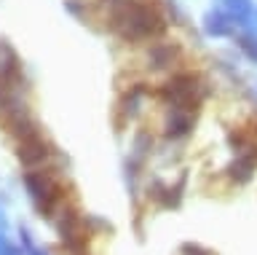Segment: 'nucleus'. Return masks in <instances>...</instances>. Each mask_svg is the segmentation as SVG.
Listing matches in <instances>:
<instances>
[{"instance_id": "nucleus-14", "label": "nucleus", "mask_w": 257, "mask_h": 255, "mask_svg": "<svg viewBox=\"0 0 257 255\" xmlns=\"http://www.w3.org/2000/svg\"><path fill=\"white\" fill-rule=\"evenodd\" d=\"M182 255H212V252L204 250V247H198V244H185L182 247Z\"/></svg>"}, {"instance_id": "nucleus-1", "label": "nucleus", "mask_w": 257, "mask_h": 255, "mask_svg": "<svg viewBox=\"0 0 257 255\" xmlns=\"http://www.w3.org/2000/svg\"><path fill=\"white\" fill-rule=\"evenodd\" d=\"M104 19H107V30L118 41L132 46L158 41L169 33V25H172L161 3H153V0H126Z\"/></svg>"}, {"instance_id": "nucleus-11", "label": "nucleus", "mask_w": 257, "mask_h": 255, "mask_svg": "<svg viewBox=\"0 0 257 255\" xmlns=\"http://www.w3.org/2000/svg\"><path fill=\"white\" fill-rule=\"evenodd\" d=\"M161 9H164L166 19L172 22V25H182V22H185V11H182V6L177 3V0H164Z\"/></svg>"}, {"instance_id": "nucleus-4", "label": "nucleus", "mask_w": 257, "mask_h": 255, "mask_svg": "<svg viewBox=\"0 0 257 255\" xmlns=\"http://www.w3.org/2000/svg\"><path fill=\"white\" fill-rule=\"evenodd\" d=\"M201 30H204L206 38H214V41H233V35L238 33L236 22L222 6L217 9H209L204 17H201Z\"/></svg>"}, {"instance_id": "nucleus-15", "label": "nucleus", "mask_w": 257, "mask_h": 255, "mask_svg": "<svg viewBox=\"0 0 257 255\" xmlns=\"http://www.w3.org/2000/svg\"><path fill=\"white\" fill-rule=\"evenodd\" d=\"M254 92H257V83H254Z\"/></svg>"}, {"instance_id": "nucleus-6", "label": "nucleus", "mask_w": 257, "mask_h": 255, "mask_svg": "<svg viewBox=\"0 0 257 255\" xmlns=\"http://www.w3.org/2000/svg\"><path fill=\"white\" fill-rule=\"evenodd\" d=\"M257 172V142H252L246 150H241V153H236V158L225 166V175L238 183V186H244V183L252 180V175Z\"/></svg>"}, {"instance_id": "nucleus-2", "label": "nucleus", "mask_w": 257, "mask_h": 255, "mask_svg": "<svg viewBox=\"0 0 257 255\" xmlns=\"http://www.w3.org/2000/svg\"><path fill=\"white\" fill-rule=\"evenodd\" d=\"M209 94L212 89L196 70H174L156 89V97L169 105V110H190V113H198Z\"/></svg>"}, {"instance_id": "nucleus-12", "label": "nucleus", "mask_w": 257, "mask_h": 255, "mask_svg": "<svg viewBox=\"0 0 257 255\" xmlns=\"http://www.w3.org/2000/svg\"><path fill=\"white\" fill-rule=\"evenodd\" d=\"M64 11L70 14V17H75L80 22L88 19V9H86V0H64Z\"/></svg>"}, {"instance_id": "nucleus-7", "label": "nucleus", "mask_w": 257, "mask_h": 255, "mask_svg": "<svg viewBox=\"0 0 257 255\" xmlns=\"http://www.w3.org/2000/svg\"><path fill=\"white\" fill-rule=\"evenodd\" d=\"M193 126H196V113H190V110H169V116L164 121V137L182 140L193 132Z\"/></svg>"}, {"instance_id": "nucleus-5", "label": "nucleus", "mask_w": 257, "mask_h": 255, "mask_svg": "<svg viewBox=\"0 0 257 255\" xmlns=\"http://www.w3.org/2000/svg\"><path fill=\"white\" fill-rule=\"evenodd\" d=\"M51 145H48V140L43 137L40 132L30 134V137L19 140V148H16V156H19V161L24 166H30V169H35V166H40L46 161L48 156H51Z\"/></svg>"}, {"instance_id": "nucleus-8", "label": "nucleus", "mask_w": 257, "mask_h": 255, "mask_svg": "<svg viewBox=\"0 0 257 255\" xmlns=\"http://www.w3.org/2000/svg\"><path fill=\"white\" fill-rule=\"evenodd\" d=\"M150 97V86L148 83H134V86H128V92L123 94V100H120V116L126 118V121H132V118L142 110L145 105V100Z\"/></svg>"}, {"instance_id": "nucleus-9", "label": "nucleus", "mask_w": 257, "mask_h": 255, "mask_svg": "<svg viewBox=\"0 0 257 255\" xmlns=\"http://www.w3.org/2000/svg\"><path fill=\"white\" fill-rule=\"evenodd\" d=\"M220 6L233 17L238 30H246L254 25V0H220Z\"/></svg>"}, {"instance_id": "nucleus-13", "label": "nucleus", "mask_w": 257, "mask_h": 255, "mask_svg": "<svg viewBox=\"0 0 257 255\" xmlns=\"http://www.w3.org/2000/svg\"><path fill=\"white\" fill-rule=\"evenodd\" d=\"M153 148V137H150V132H137L134 134V156L140 158V156H145L148 153V150Z\"/></svg>"}, {"instance_id": "nucleus-3", "label": "nucleus", "mask_w": 257, "mask_h": 255, "mask_svg": "<svg viewBox=\"0 0 257 255\" xmlns=\"http://www.w3.org/2000/svg\"><path fill=\"white\" fill-rule=\"evenodd\" d=\"M148 67L153 73H172L174 65H180L182 62V46L177 41H164V38H158V41L148 43Z\"/></svg>"}, {"instance_id": "nucleus-10", "label": "nucleus", "mask_w": 257, "mask_h": 255, "mask_svg": "<svg viewBox=\"0 0 257 255\" xmlns=\"http://www.w3.org/2000/svg\"><path fill=\"white\" fill-rule=\"evenodd\" d=\"M233 43H236L238 54H241L246 62L257 65V25L246 27V30H238V33L233 35Z\"/></svg>"}]
</instances>
